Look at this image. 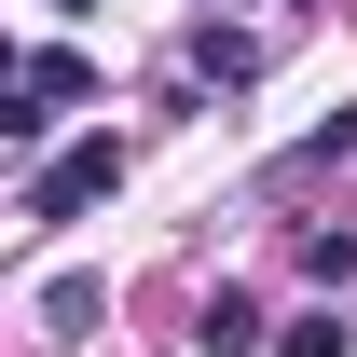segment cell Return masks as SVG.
<instances>
[{
    "mask_svg": "<svg viewBox=\"0 0 357 357\" xmlns=\"http://www.w3.org/2000/svg\"><path fill=\"white\" fill-rule=\"evenodd\" d=\"M110 178H124V137H83V151H55V165L28 178V220H83Z\"/></svg>",
    "mask_w": 357,
    "mask_h": 357,
    "instance_id": "cell-1",
    "label": "cell"
},
{
    "mask_svg": "<svg viewBox=\"0 0 357 357\" xmlns=\"http://www.w3.org/2000/svg\"><path fill=\"white\" fill-rule=\"evenodd\" d=\"M55 96H83V55H69V42H28V55H14V110H0V124L42 137V124H55Z\"/></svg>",
    "mask_w": 357,
    "mask_h": 357,
    "instance_id": "cell-2",
    "label": "cell"
},
{
    "mask_svg": "<svg viewBox=\"0 0 357 357\" xmlns=\"http://www.w3.org/2000/svg\"><path fill=\"white\" fill-rule=\"evenodd\" d=\"M192 344H206V357H248V344H261V316H248V303H234V289H220V303H206V330H192Z\"/></svg>",
    "mask_w": 357,
    "mask_h": 357,
    "instance_id": "cell-3",
    "label": "cell"
},
{
    "mask_svg": "<svg viewBox=\"0 0 357 357\" xmlns=\"http://www.w3.org/2000/svg\"><path fill=\"white\" fill-rule=\"evenodd\" d=\"M275 357H344V316H303V330H289Z\"/></svg>",
    "mask_w": 357,
    "mask_h": 357,
    "instance_id": "cell-4",
    "label": "cell"
}]
</instances>
